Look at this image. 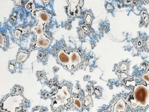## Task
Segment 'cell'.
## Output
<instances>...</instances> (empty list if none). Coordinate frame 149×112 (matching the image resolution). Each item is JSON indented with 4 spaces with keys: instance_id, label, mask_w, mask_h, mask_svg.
I'll use <instances>...</instances> for the list:
<instances>
[{
    "instance_id": "obj_1",
    "label": "cell",
    "mask_w": 149,
    "mask_h": 112,
    "mask_svg": "<svg viewBox=\"0 0 149 112\" xmlns=\"http://www.w3.org/2000/svg\"><path fill=\"white\" fill-rule=\"evenodd\" d=\"M133 87V98L130 100L131 106L133 109L138 106H149V85L129 84Z\"/></svg>"
},
{
    "instance_id": "obj_2",
    "label": "cell",
    "mask_w": 149,
    "mask_h": 112,
    "mask_svg": "<svg viewBox=\"0 0 149 112\" xmlns=\"http://www.w3.org/2000/svg\"><path fill=\"white\" fill-rule=\"evenodd\" d=\"M25 99L22 93L15 92L8 95L1 102V108L5 112H21L23 109Z\"/></svg>"
},
{
    "instance_id": "obj_3",
    "label": "cell",
    "mask_w": 149,
    "mask_h": 112,
    "mask_svg": "<svg viewBox=\"0 0 149 112\" xmlns=\"http://www.w3.org/2000/svg\"><path fill=\"white\" fill-rule=\"evenodd\" d=\"M44 25L38 22L36 25L31 28V31L33 32L36 36V42L32 47V49L40 47L47 48L51 43V38L44 32Z\"/></svg>"
},
{
    "instance_id": "obj_4",
    "label": "cell",
    "mask_w": 149,
    "mask_h": 112,
    "mask_svg": "<svg viewBox=\"0 0 149 112\" xmlns=\"http://www.w3.org/2000/svg\"><path fill=\"white\" fill-rule=\"evenodd\" d=\"M71 96L68 87L66 85L59 87L57 93L52 96L54 99L52 104L53 109L56 110L58 108L67 104Z\"/></svg>"
},
{
    "instance_id": "obj_5",
    "label": "cell",
    "mask_w": 149,
    "mask_h": 112,
    "mask_svg": "<svg viewBox=\"0 0 149 112\" xmlns=\"http://www.w3.org/2000/svg\"><path fill=\"white\" fill-rule=\"evenodd\" d=\"M69 6L67 8V13L72 18L79 17L81 15V8L84 4L83 1L72 0L67 1Z\"/></svg>"
},
{
    "instance_id": "obj_6",
    "label": "cell",
    "mask_w": 149,
    "mask_h": 112,
    "mask_svg": "<svg viewBox=\"0 0 149 112\" xmlns=\"http://www.w3.org/2000/svg\"><path fill=\"white\" fill-rule=\"evenodd\" d=\"M32 16L38 21L44 25L47 24L49 21L50 16L47 11L42 8H38L34 9L32 12Z\"/></svg>"
},
{
    "instance_id": "obj_7",
    "label": "cell",
    "mask_w": 149,
    "mask_h": 112,
    "mask_svg": "<svg viewBox=\"0 0 149 112\" xmlns=\"http://www.w3.org/2000/svg\"><path fill=\"white\" fill-rule=\"evenodd\" d=\"M58 59L60 62L67 67L68 70H71L73 66L71 62L69 52H67L65 50H60L58 52Z\"/></svg>"
},
{
    "instance_id": "obj_8",
    "label": "cell",
    "mask_w": 149,
    "mask_h": 112,
    "mask_svg": "<svg viewBox=\"0 0 149 112\" xmlns=\"http://www.w3.org/2000/svg\"><path fill=\"white\" fill-rule=\"evenodd\" d=\"M69 54L73 68H75L81 63L82 57L80 52L77 50L72 51L69 52Z\"/></svg>"
},
{
    "instance_id": "obj_9",
    "label": "cell",
    "mask_w": 149,
    "mask_h": 112,
    "mask_svg": "<svg viewBox=\"0 0 149 112\" xmlns=\"http://www.w3.org/2000/svg\"><path fill=\"white\" fill-rule=\"evenodd\" d=\"M126 104L122 98H120L115 102L112 107L110 112H126Z\"/></svg>"
},
{
    "instance_id": "obj_10",
    "label": "cell",
    "mask_w": 149,
    "mask_h": 112,
    "mask_svg": "<svg viewBox=\"0 0 149 112\" xmlns=\"http://www.w3.org/2000/svg\"><path fill=\"white\" fill-rule=\"evenodd\" d=\"M29 56V53L26 50H22L17 55V61L18 62H22L25 61Z\"/></svg>"
},
{
    "instance_id": "obj_11",
    "label": "cell",
    "mask_w": 149,
    "mask_h": 112,
    "mask_svg": "<svg viewBox=\"0 0 149 112\" xmlns=\"http://www.w3.org/2000/svg\"><path fill=\"white\" fill-rule=\"evenodd\" d=\"M144 81L145 82L146 85H149V65L146 67L145 72L143 74L142 77Z\"/></svg>"
},
{
    "instance_id": "obj_12",
    "label": "cell",
    "mask_w": 149,
    "mask_h": 112,
    "mask_svg": "<svg viewBox=\"0 0 149 112\" xmlns=\"http://www.w3.org/2000/svg\"><path fill=\"white\" fill-rule=\"evenodd\" d=\"M25 8L28 12H32L35 8V5L33 3V1H30L25 5Z\"/></svg>"
},
{
    "instance_id": "obj_13",
    "label": "cell",
    "mask_w": 149,
    "mask_h": 112,
    "mask_svg": "<svg viewBox=\"0 0 149 112\" xmlns=\"http://www.w3.org/2000/svg\"><path fill=\"white\" fill-rule=\"evenodd\" d=\"M140 15L144 21L146 25H147L149 22V16H148L147 12L145 10H143V11H141Z\"/></svg>"
},
{
    "instance_id": "obj_14",
    "label": "cell",
    "mask_w": 149,
    "mask_h": 112,
    "mask_svg": "<svg viewBox=\"0 0 149 112\" xmlns=\"http://www.w3.org/2000/svg\"><path fill=\"white\" fill-rule=\"evenodd\" d=\"M6 38L4 35L0 34V45L3 49H5L6 46Z\"/></svg>"
},
{
    "instance_id": "obj_15",
    "label": "cell",
    "mask_w": 149,
    "mask_h": 112,
    "mask_svg": "<svg viewBox=\"0 0 149 112\" xmlns=\"http://www.w3.org/2000/svg\"><path fill=\"white\" fill-rule=\"evenodd\" d=\"M73 104L76 106L79 109H82V103L79 98L73 97Z\"/></svg>"
},
{
    "instance_id": "obj_16",
    "label": "cell",
    "mask_w": 149,
    "mask_h": 112,
    "mask_svg": "<svg viewBox=\"0 0 149 112\" xmlns=\"http://www.w3.org/2000/svg\"><path fill=\"white\" fill-rule=\"evenodd\" d=\"M92 19V15L91 13L89 12H87L85 17V21L87 24H90L91 23V21Z\"/></svg>"
},
{
    "instance_id": "obj_17",
    "label": "cell",
    "mask_w": 149,
    "mask_h": 112,
    "mask_svg": "<svg viewBox=\"0 0 149 112\" xmlns=\"http://www.w3.org/2000/svg\"><path fill=\"white\" fill-rule=\"evenodd\" d=\"M14 35L15 38L19 39L22 37V32L19 29H16L14 30Z\"/></svg>"
},
{
    "instance_id": "obj_18",
    "label": "cell",
    "mask_w": 149,
    "mask_h": 112,
    "mask_svg": "<svg viewBox=\"0 0 149 112\" xmlns=\"http://www.w3.org/2000/svg\"><path fill=\"white\" fill-rule=\"evenodd\" d=\"M142 45H143V41L142 39H139L138 40L137 43V46L138 48H140L141 46H142Z\"/></svg>"
},
{
    "instance_id": "obj_19",
    "label": "cell",
    "mask_w": 149,
    "mask_h": 112,
    "mask_svg": "<svg viewBox=\"0 0 149 112\" xmlns=\"http://www.w3.org/2000/svg\"><path fill=\"white\" fill-rule=\"evenodd\" d=\"M114 9L113 7L110 4H108L106 6V9L108 10H112Z\"/></svg>"
},
{
    "instance_id": "obj_20",
    "label": "cell",
    "mask_w": 149,
    "mask_h": 112,
    "mask_svg": "<svg viewBox=\"0 0 149 112\" xmlns=\"http://www.w3.org/2000/svg\"><path fill=\"white\" fill-rule=\"evenodd\" d=\"M133 1H124V5H130L132 3Z\"/></svg>"
},
{
    "instance_id": "obj_21",
    "label": "cell",
    "mask_w": 149,
    "mask_h": 112,
    "mask_svg": "<svg viewBox=\"0 0 149 112\" xmlns=\"http://www.w3.org/2000/svg\"><path fill=\"white\" fill-rule=\"evenodd\" d=\"M146 46H147V49L149 50V38L147 39V41H146Z\"/></svg>"
},
{
    "instance_id": "obj_22",
    "label": "cell",
    "mask_w": 149,
    "mask_h": 112,
    "mask_svg": "<svg viewBox=\"0 0 149 112\" xmlns=\"http://www.w3.org/2000/svg\"><path fill=\"white\" fill-rule=\"evenodd\" d=\"M42 1L44 3V4H46H46H47L49 2V1Z\"/></svg>"
},
{
    "instance_id": "obj_23",
    "label": "cell",
    "mask_w": 149,
    "mask_h": 112,
    "mask_svg": "<svg viewBox=\"0 0 149 112\" xmlns=\"http://www.w3.org/2000/svg\"><path fill=\"white\" fill-rule=\"evenodd\" d=\"M15 3H16V4H17V5H19V2H21V1H15Z\"/></svg>"
}]
</instances>
